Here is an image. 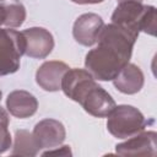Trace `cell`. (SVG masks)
Listing matches in <instances>:
<instances>
[{
  "label": "cell",
  "mask_w": 157,
  "mask_h": 157,
  "mask_svg": "<svg viewBox=\"0 0 157 157\" xmlns=\"http://www.w3.org/2000/svg\"><path fill=\"white\" fill-rule=\"evenodd\" d=\"M137 36L123 27L104 25L98 34V45L85 58V67L98 81H112L130 61Z\"/></svg>",
  "instance_id": "cell-1"
},
{
  "label": "cell",
  "mask_w": 157,
  "mask_h": 157,
  "mask_svg": "<svg viewBox=\"0 0 157 157\" xmlns=\"http://www.w3.org/2000/svg\"><path fill=\"white\" fill-rule=\"evenodd\" d=\"M61 90L65 96L81 104L85 112L97 118H107L117 105L112 96L83 69H69L61 80Z\"/></svg>",
  "instance_id": "cell-2"
},
{
  "label": "cell",
  "mask_w": 157,
  "mask_h": 157,
  "mask_svg": "<svg viewBox=\"0 0 157 157\" xmlns=\"http://www.w3.org/2000/svg\"><path fill=\"white\" fill-rule=\"evenodd\" d=\"M112 23H115L139 37L142 31L156 36V7L142 5L139 1L119 2L112 13Z\"/></svg>",
  "instance_id": "cell-3"
},
{
  "label": "cell",
  "mask_w": 157,
  "mask_h": 157,
  "mask_svg": "<svg viewBox=\"0 0 157 157\" xmlns=\"http://www.w3.org/2000/svg\"><path fill=\"white\" fill-rule=\"evenodd\" d=\"M147 125L144 114L129 104L115 105L108 115L107 129L117 139H128L141 132Z\"/></svg>",
  "instance_id": "cell-4"
},
{
  "label": "cell",
  "mask_w": 157,
  "mask_h": 157,
  "mask_svg": "<svg viewBox=\"0 0 157 157\" xmlns=\"http://www.w3.org/2000/svg\"><path fill=\"white\" fill-rule=\"evenodd\" d=\"M26 40L22 32L0 27V76L15 74L25 54Z\"/></svg>",
  "instance_id": "cell-5"
},
{
  "label": "cell",
  "mask_w": 157,
  "mask_h": 157,
  "mask_svg": "<svg viewBox=\"0 0 157 157\" xmlns=\"http://www.w3.org/2000/svg\"><path fill=\"white\" fill-rule=\"evenodd\" d=\"M115 152L120 156H156L157 134L155 131H141L126 141L115 146Z\"/></svg>",
  "instance_id": "cell-6"
},
{
  "label": "cell",
  "mask_w": 157,
  "mask_h": 157,
  "mask_svg": "<svg viewBox=\"0 0 157 157\" xmlns=\"http://www.w3.org/2000/svg\"><path fill=\"white\" fill-rule=\"evenodd\" d=\"M32 134L39 150H50L59 147L66 137V131L63 123L49 118L37 123Z\"/></svg>",
  "instance_id": "cell-7"
},
{
  "label": "cell",
  "mask_w": 157,
  "mask_h": 157,
  "mask_svg": "<svg viewBox=\"0 0 157 157\" xmlns=\"http://www.w3.org/2000/svg\"><path fill=\"white\" fill-rule=\"evenodd\" d=\"M26 40L25 54L33 59L47 58L54 48L53 34L43 27H31L22 31Z\"/></svg>",
  "instance_id": "cell-8"
},
{
  "label": "cell",
  "mask_w": 157,
  "mask_h": 157,
  "mask_svg": "<svg viewBox=\"0 0 157 157\" xmlns=\"http://www.w3.org/2000/svg\"><path fill=\"white\" fill-rule=\"evenodd\" d=\"M104 26L102 17L93 12L82 13L76 18L72 27L74 39L85 47H91L97 43L98 34Z\"/></svg>",
  "instance_id": "cell-9"
},
{
  "label": "cell",
  "mask_w": 157,
  "mask_h": 157,
  "mask_svg": "<svg viewBox=\"0 0 157 157\" xmlns=\"http://www.w3.org/2000/svg\"><path fill=\"white\" fill-rule=\"evenodd\" d=\"M69 69V65L64 61H44L36 72V82L44 91L56 92L61 90V80Z\"/></svg>",
  "instance_id": "cell-10"
},
{
  "label": "cell",
  "mask_w": 157,
  "mask_h": 157,
  "mask_svg": "<svg viewBox=\"0 0 157 157\" xmlns=\"http://www.w3.org/2000/svg\"><path fill=\"white\" fill-rule=\"evenodd\" d=\"M112 81L119 92L125 94H135L144 87L145 77L144 72L137 65L128 63Z\"/></svg>",
  "instance_id": "cell-11"
},
{
  "label": "cell",
  "mask_w": 157,
  "mask_h": 157,
  "mask_svg": "<svg viewBox=\"0 0 157 157\" xmlns=\"http://www.w3.org/2000/svg\"><path fill=\"white\" fill-rule=\"evenodd\" d=\"M6 108L11 115L20 119H26L37 112L38 101L28 91L16 90L9 93L6 98Z\"/></svg>",
  "instance_id": "cell-12"
},
{
  "label": "cell",
  "mask_w": 157,
  "mask_h": 157,
  "mask_svg": "<svg viewBox=\"0 0 157 157\" xmlns=\"http://www.w3.org/2000/svg\"><path fill=\"white\" fill-rule=\"evenodd\" d=\"M38 152H39V148H38V145L34 140L33 134L25 130V129L16 130L11 155L12 156L33 157V156H37Z\"/></svg>",
  "instance_id": "cell-13"
},
{
  "label": "cell",
  "mask_w": 157,
  "mask_h": 157,
  "mask_svg": "<svg viewBox=\"0 0 157 157\" xmlns=\"http://www.w3.org/2000/svg\"><path fill=\"white\" fill-rule=\"evenodd\" d=\"M7 18L5 22L6 28H17L22 26L26 20V9L20 0H5Z\"/></svg>",
  "instance_id": "cell-14"
},
{
  "label": "cell",
  "mask_w": 157,
  "mask_h": 157,
  "mask_svg": "<svg viewBox=\"0 0 157 157\" xmlns=\"http://www.w3.org/2000/svg\"><path fill=\"white\" fill-rule=\"evenodd\" d=\"M10 118L7 112L0 107V153L6 152L11 147V135L9 131Z\"/></svg>",
  "instance_id": "cell-15"
},
{
  "label": "cell",
  "mask_w": 157,
  "mask_h": 157,
  "mask_svg": "<svg viewBox=\"0 0 157 157\" xmlns=\"http://www.w3.org/2000/svg\"><path fill=\"white\" fill-rule=\"evenodd\" d=\"M43 156H48V155H59V156H71V151H70V146H61V148L60 150H58L56 147H55V150H48V151H45V152H43L42 153Z\"/></svg>",
  "instance_id": "cell-16"
},
{
  "label": "cell",
  "mask_w": 157,
  "mask_h": 157,
  "mask_svg": "<svg viewBox=\"0 0 157 157\" xmlns=\"http://www.w3.org/2000/svg\"><path fill=\"white\" fill-rule=\"evenodd\" d=\"M6 18H7V11H6V6H5V2L1 1L0 2V27H5V22H6Z\"/></svg>",
  "instance_id": "cell-17"
},
{
  "label": "cell",
  "mask_w": 157,
  "mask_h": 157,
  "mask_svg": "<svg viewBox=\"0 0 157 157\" xmlns=\"http://www.w3.org/2000/svg\"><path fill=\"white\" fill-rule=\"evenodd\" d=\"M71 1L78 5H86V4H99L104 0H71Z\"/></svg>",
  "instance_id": "cell-18"
},
{
  "label": "cell",
  "mask_w": 157,
  "mask_h": 157,
  "mask_svg": "<svg viewBox=\"0 0 157 157\" xmlns=\"http://www.w3.org/2000/svg\"><path fill=\"white\" fill-rule=\"evenodd\" d=\"M118 2H124V1H139V2H142V0H117Z\"/></svg>",
  "instance_id": "cell-19"
},
{
  "label": "cell",
  "mask_w": 157,
  "mask_h": 157,
  "mask_svg": "<svg viewBox=\"0 0 157 157\" xmlns=\"http://www.w3.org/2000/svg\"><path fill=\"white\" fill-rule=\"evenodd\" d=\"M1 97H2V93H1V91H0V101H1Z\"/></svg>",
  "instance_id": "cell-20"
},
{
  "label": "cell",
  "mask_w": 157,
  "mask_h": 157,
  "mask_svg": "<svg viewBox=\"0 0 157 157\" xmlns=\"http://www.w3.org/2000/svg\"><path fill=\"white\" fill-rule=\"evenodd\" d=\"M0 1H5V0H0Z\"/></svg>",
  "instance_id": "cell-21"
}]
</instances>
